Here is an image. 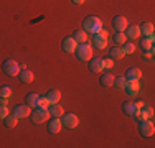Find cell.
Returning a JSON list of instances; mask_svg holds the SVG:
<instances>
[{"label": "cell", "mask_w": 155, "mask_h": 148, "mask_svg": "<svg viewBox=\"0 0 155 148\" xmlns=\"http://www.w3.org/2000/svg\"><path fill=\"white\" fill-rule=\"evenodd\" d=\"M83 30L86 33H91V35H94V33H97L99 30H102V21L99 17H94V15H91V17H86L83 20Z\"/></svg>", "instance_id": "6da1fadb"}, {"label": "cell", "mask_w": 155, "mask_h": 148, "mask_svg": "<svg viewBox=\"0 0 155 148\" xmlns=\"http://www.w3.org/2000/svg\"><path fill=\"white\" fill-rule=\"evenodd\" d=\"M76 56L79 61H89L93 59V44L89 43H78V48H76Z\"/></svg>", "instance_id": "7a4b0ae2"}, {"label": "cell", "mask_w": 155, "mask_h": 148, "mask_svg": "<svg viewBox=\"0 0 155 148\" xmlns=\"http://www.w3.org/2000/svg\"><path fill=\"white\" fill-rule=\"evenodd\" d=\"M20 69H21V66L18 64L15 59H5V61L2 63V71H3V74H7V76H10V77L18 76Z\"/></svg>", "instance_id": "3957f363"}, {"label": "cell", "mask_w": 155, "mask_h": 148, "mask_svg": "<svg viewBox=\"0 0 155 148\" xmlns=\"http://www.w3.org/2000/svg\"><path fill=\"white\" fill-rule=\"evenodd\" d=\"M31 117V122L33 124H45V122L50 120V112H48V109H43V107H36L35 110L30 114Z\"/></svg>", "instance_id": "277c9868"}, {"label": "cell", "mask_w": 155, "mask_h": 148, "mask_svg": "<svg viewBox=\"0 0 155 148\" xmlns=\"http://www.w3.org/2000/svg\"><path fill=\"white\" fill-rule=\"evenodd\" d=\"M107 31H106L104 28L99 30L97 33H94L93 35V46L96 50H104L106 46H107Z\"/></svg>", "instance_id": "5b68a950"}, {"label": "cell", "mask_w": 155, "mask_h": 148, "mask_svg": "<svg viewBox=\"0 0 155 148\" xmlns=\"http://www.w3.org/2000/svg\"><path fill=\"white\" fill-rule=\"evenodd\" d=\"M139 132L142 137L149 138L155 133V127H153V122L150 118H145V120H139Z\"/></svg>", "instance_id": "8992f818"}, {"label": "cell", "mask_w": 155, "mask_h": 148, "mask_svg": "<svg viewBox=\"0 0 155 148\" xmlns=\"http://www.w3.org/2000/svg\"><path fill=\"white\" fill-rule=\"evenodd\" d=\"M60 118H61L63 127H66V128H76L79 125V118L74 114H63Z\"/></svg>", "instance_id": "52a82bcc"}, {"label": "cell", "mask_w": 155, "mask_h": 148, "mask_svg": "<svg viewBox=\"0 0 155 148\" xmlns=\"http://www.w3.org/2000/svg\"><path fill=\"white\" fill-rule=\"evenodd\" d=\"M135 120H145V118H153V107L150 105H143L142 109H139L135 112V115L132 117Z\"/></svg>", "instance_id": "ba28073f"}, {"label": "cell", "mask_w": 155, "mask_h": 148, "mask_svg": "<svg viewBox=\"0 0 155 148\" xmlns=\"http://www.w3.org/2000/svg\"><path fill=\"white\" fill-rule=\"evenodd\" d=\"M30 114H31L30 107H28L27 104H17V105L13 107V115H15L18 120H20V118H27Z\"/></svg>", "instance_id": "9c48e42d"}, {"label": "cell", "mask_w": 155, "mask_h": 148, "mask_svg": "<svg viewBox=\"0 0 155 148\" xmlns=\"http://www.w3.org/2000/svg\"><path fill=\"white\" fill-rule=\"evenodd\" d=\"M61 48H63L64 53H74L76 48H78V41L73 38V36H66V38L61 41Z\"/></svg>", "instance_id": "30bf717a"}, {"label": "cell", "mask_w": 155, "mask_h": 148, "mask_svg": "<svg viewBox=\"0 0 155 148\" xmlns=\"http://www.w3.org/2000/svg\"><path fill=\"white\" fill-rule=\"evenodd\" d=\"M127 18L122 17V15H117V17L112 18V27L117 30V31H124L125 28H127Z\"/></svg>", "instance_id": "8fae6325"}, {"label": "cell", "mask_w": 155, "mask_h": 148, "mask_svg": "<svg viewBox=\"0 0 155 148\" xmlns=\"http://www.w3.org/2000/svg\"><path fill=\"white\" fill-rule=\"evenodd\" d=\"M137 110H139V109H137V104L132 102V101H125V102L122 104V112H124L127 117H134Z\"/></svg>", "instance_id": "7c38bea8"}, {"label": "cell", "mask_w": 155, "mask_h": 148, "mask_svg": "<svg viewBox=\"0 0 155 148\" xmlns=\"http://www.w3.org/2000/svg\"><path fill=\"white\" fill-rule=\"evenodd\" d=\"M124 91L127 92L129 95H137L139 91H140V84L139 81H127L124 86Z\"/></svg>", "instance_id": "4fadbf2b"}, {"label": "cell", "mask_w": 155, "mask_h": 148, "mask_svg": "<svg viewBox=\"0 0 155 148\" xmlns=\"http://www.w3.org/2000/svg\"><path fill=\"white\" fill-rule=\"evenodd\" d=\"M89 71L91 72H102L104 71V59L101 58H94V59H89Z\"/></svg>", "instance_id": "5bb4252c"}, {"label": "cell", "mask_w": 155, "mask_h": 148, "mask_svg": "<svg viewBox=\"0 0 155 148\" xmlns=\"http://www.w3.org/2000/svg\"><path fill=\"white\" fill-rule=\"evenodd\" d=\"M61 128H63V124H61L60 118L53 117V120H48V132H50V133L56 135V133L61 132Z\"/></svg>", "instance_id": "9a60e30c"}, {"label": "cell", "mask_w": 155, "mask_h": 148, "mask_svg": "<svg viewBox=\"0 0 155 148\" xmlns=\"http://www.w3.org/2000/svg\"><path fill=\"white\" fill-rule=\"evenodd\" d=\"M124 35L130 40H137L140 36V28L139 25H127V28L124 30Z\"/></svg>", "instance_id": "2e32d148"}, {"label": "cell", "mask_w": 155, "mask_h": 148, "mask_svg": "<svg viewBox=\"0 0 155 148\" xmlns=\"http://www.w3.org/2000/svg\"><path fill=\"white\" fill-rule=\"evenodd\" d=\"M18 77H20L21 82L30 84V82H33V79H35V74H33V72L30 71V69L21 68V69H20V72H18Z\"/></svg>", "instance_id": "e0dca14e"}, {"label": "cell", "mask_w": 155, "mask_h": 148, "mask_svg": "<svg viewBox=\"0 0 155 148\" xmlns=\"http://www.w3.org/2000/svg\"><path fill=\"white\" fill-rule=\"evenodd\" d=\"M124 77L127 81H139L140 77H142V71H140L139 68H129L127 71H125Z\"/></svg>", "instance_id": "ac0fdd59"}, {"label": "cell", "mask_w": 155, "mask_h": 148, "mask_svg": "<svg viewBox=\"0 0 155 148\" xmlns=\"http://www.w3.org/2000/svg\"><path fill=\"white\" fill-rule=\"evenodd\" d=\"M139 28H140V35H143V36H152L155 31L153 23H150V21H143L142 25H139Z\"/></svg>", "instance_id": "d6986e66"}, {"label": "cell", "mask_w": 155, "mask_h": 148, "mask_svg": "<svg viewBox=\"0 0 155 148\" xmlns=\"http://www.w3.org/2000/svg\"><path fill=\"white\" fill-rule=\"evenodd\" d=\"M48 112H50L51 117L60 118L63 114H64V109H63L61 105H58V104H50V107H48Z\"/></svg>", "instance_id": "ffe728a7"}, {"label": "cell", "mask_w": 155, "mask_h": 148, "mask_svg": "<svg viewBox=\"0 0 155 148\" xmlns=\"http://www.w3.org/2000/svg\"><path fill=\"white\" fill-rule=\"evenodd\" d=\"M40 104V95L36 94V92H30V94L27 95V105L30 107V109H36Z\"/></svg>", "instance_id": "44dd1931"}, {"label": "cell", "mask_w": 155, "mask_h": 148, "mask_svg": "<svg viewBox=\"0 0 155 148\" xmlns=\"http://www.w3.org/2000/svg\"><path fill=\"white\" fill-rule=\"evenodd\" d=\"M45 97L50 101V104H58V102H60V99H61V92L58 91V89H51V91L46 92Z\"/></svg>", "instance_id": "7402d4cb"}, {"label": "cell", "mask_w": 155, "mask_h": 148, "mask_svg": "<svg viewBox=\"0 0 155 148\" xmlns=\"http://www.w3.org/2000/svg\"><path fill=\"white\" fill-rule=\"evenodd\" d=\"M153 35L152 36H143L142 40H140V48H142L143 51H149V50H153Z\"/></svg>", "instance_id": "603a6c76"}, {"label": "cell", "mask_w": 155, "mask_h": 148, "mask_svg": "<svg viewBox=\"0 0 155 148\" xmlns=\"http://www.w3.org/2000/svg\"><path fill=\"white\" fill-rule=\"evenodd\" d=\"M17 124H18V118L15 115H10V114H8V115L3 118V125H5L7 128H15Z\"/></svg>", "instance_id": "cb8c5ba5"}, {"label": "cell", "mask_w": 155, "mask_h": 148, "mask_svg": "<svg viewBox=\"0 0 155 148\" xmlns=\"http://www.w3.org/2000/svg\"><path fill=\"white\" fill-rule=\"evenodd\" d=\"M73 38H74L78 43H86L87 41V33L84 31V30H76V31L73 33Z\"/></svg>", "instance_id": "d4e9b609"}, {"label": "cell", "mask_w": 155, "mask_h": 148, "mask_svg": "<svg viewBox=\"0 0 155 148\" xmlns=\"http://www.w3.org/2000/svg\"><path fill=\"white\" fill-rule=\"evenodd\" d=\"M109 56H110V59H122L125 54H124L122 48H120V46H116V48H112V50L109 51Z\"/></svg>", "instance_id": "484cf974"}, {"label": "cell", "mask_w": 155, "mask_h": 148, "mask_svg": "<svg viewBox=\"0 0 155 148\" xmlns=\"http://www.w3.org/2000/svg\"><path fill=\"white\" fill-rule=\"evenodd\" d=\"M101 86H104V87H110V86H114V76L112 74H102L101 76Z\"/></svg>", "instance_id": "4316f807"}, {"label": "cell", "mask_w": 155, "mask_h": 148, "mask_svg": "<svg viewBox=\"0 0 155 148\" xmlns=\"http://www.w3.org/2000/svg\"><path fill=\"white\" fill-rule=\"evenodd\" d=\"M122 51H124V54H132V53H135V44L132 43V41H125L122 44Z\"/></svg>", "instance_id": "83f0119b"}, {"label": "cell", "mask_w": 155, "mask_h": 148, "mask_svg": "<svg viewBox=\"0 0 155 148\" xmlns=\"http://www.w3.org/2000/svg\"><path fill=\"white\" fill-rule=\"evenodd\" d=\"M114 41H116L117 44H124L125 41H127V36L124 35V31H117L116 35H114Z\"/></svg>", "instance_id": "f1b7e54d"}, {"label": "cell", "mask_w": 155, "mask_h": 148, "mask_svg": "<svg viewBox=\"0 0 155 148\" xmlns=\"http://www.w3.org/2000/svg\"><path fill=\"white\" fill-rule=\"evenodd\" d=\"M125 82H127V79H125L124 76H120V77H114V86H116L117 89H124Z\"/></svg>", "instance_id": "f546056e"}, {"label": "cell", "mask_w": 155, "mask_h": 148, "mask_svg": "<svg viewBox=\"0 0 155 148\" xmlns=\"http://www.w3.org/2000/svg\"><path fill=\"white\" fill-rule=\"evenodd\" d=\"M12 95V87L10 86H2L0 87V97H7L8 99Z\"/></svg>", "instance_id": "4dcf8cb0"}, {"label": "cell", "mask_w": 155, "mask_h": 148, "mask_svg": "<svg viewBox=\"0 0 155 148\" xmlns=\"http://www.w3.org/2000/svg\"><path fill=\"white\" fill-rule=\"evenodd\" d=\"M7 115H8V107L7 105H0V118H5Z\"/></svg>", "instance_id": "1f68e13d"}, {"label": "cell", "mask_w": 155, "mask_h": 148, "mask_svg": "<svg viewBox=\"0 0 155 148\" xmlns=\"http://www.w3.org/2000/svg\"><path fill=\"white\" fill-rule=\"evenodd\" d=\"M38 107H43V109H48V107H50V101H48L46 97H40V104H38Z\"/></svg>", "instance_id": "d6a6232c"}, {"label": "cell", "mask_w": 155, "mask_h": 148, "mask_svg": "<svg viewBox=\"0 0 155 148\" xmlns=\"http://www.w3.org/2000/svg\"><path fill=\"white\" fill-rule=\"evenodd\" d=\"M110 68H114V59H104V69H110Z\"/></svg>", "instance_id": "836d02e7"}, {"label": "cell", "mask_w": 155, "mask_h": 148, "mask_svg": "<svg viewBox=\"0 0 155 148\" xmlns=\"http://www.w3.org/2000/svg\"><path fill=\"white\" fill-rule=\"evenodd\" d=\"M7 97H0V105H7Z\"/></svg>", "instance_id": "e575fe53"}, {"label": "cell", "mask_w": 155, "mask_h": 148, "mask_svg": "<svg viewBox=\"0 0 155 148\" xmlns=\"http://www.w3.org/2000/svg\"><path fill=\"white\" fill-rule=\"evenodd\" d=\"M84 2H86V0H73V3H76V5H83Z\"/></svg>", "instance_id": "d590c367"}]
</instances>
